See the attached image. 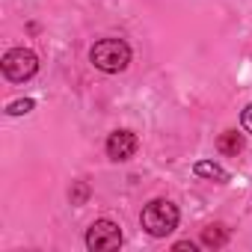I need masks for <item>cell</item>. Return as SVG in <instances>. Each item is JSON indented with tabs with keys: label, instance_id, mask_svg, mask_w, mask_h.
Returning a JSON list of instances; mask_svg holds the SVG:
<instances>
[{
	"label": "cell",
	"instance_id": "1",
	"mask_svg": "<svg viewBox=\"0 0 252 252\" xmlns=\"http://www.w3.org/2000/svg\"><path fill=\"white\" fill-rule=\"evenodd\" d=\"M89 60H92L95 68H101L107 74H119L131 65V48L122 39H101V42L92 45Z\"/></svg>",
	"mask_w": 252,
	"mask_h": 252
},
{
	"label": "cell",
	"instance_id": "2",
	"mask_svg": "<svg viewBox=\"0 0 252 252\" xmlns=\"http://www.w3.org/2000/svg\"><path fill=\"white\" fill-rule=\"evenodd\" d=\"M140 222H143V228H146L152 237H166V234H172L175 225H178V208H175L169 199H152V202L143 208Z\"/></svg>",
	"mask_w": 252,
	"mask_h": 252
},
{
	"label": "cell",
	"instance_id": "3",
	"mask_svg": "<svg viewBox=\"0 0 252 252\" xmlns=\"http://www.w3.org/2000/svg\"><path fill=\"white\" fill-rule=\"evenodd\" d=\"M39 71V57L30 51V48H12L6 57H3V74L15 83H24L30 80L33 74Z\"/></svg>",
	"mask_w": 252,
	"mask_h": 252
},
{
	"label": "cell",
	"instance_id": "4",
	"mask_svg": "<svg viewBox=\"0 0 252 252\" xmlns=\"http://www.w3.org/2000/svg\"><path fill=\"white\" fill-rule=\"evenodd\" d=\"M86 246L92 252H110L122 246V228L113 220H95L86 231Z\"/></svg>",
	"mask_w": 252,
	"mask_h": 252
},
{
	"label": "cell",
	"instance_id": "5",
	"mask_svg": "<svg viewBox=\"0 0 252 252\" xmlns=\"http://www.w3.org/2000/svg\"><path fill=\"white\" fill-rule=\"evenodd\" d=\"M137 149H140V140H137L134 131H113L110 140H107V155H110V160H116V163L131 160V158L137 155Z\"/></svg>",
	"mask_w": 252,
	"mask_h": 252
},
{
	"label": "cell",
	"instance_id": "6",
	"mask_svg": "<svg viewBox=\"0 0 252 252\" xmlns=\"http://www.w3.org/2000/svg\"><path fill=\"white\" fill-rule=\"evenodd\" d=\"M193 172H196L199 178H211V181H220V184L228 181V172H225L220 163H214V160H199V163L193 166Z\"/></svg>",
	"mask_w": 252,
	"mask_h": 252
},
{
	"label": "cell",
	"instance_id": "7",
	"mask_svg": "<svg viewBox=\"0 0 252 252\" xmlns=\"http://www.w3.org/2000/svg\"><path fill=\"white\" fill-rule=\"evenodd\" d=\"M225 243H228V231H225L222 225H208V228H202V246L220 249V246H225Z\"/></svg>",
	"mask_w": 252,
	"mask_h": 252
},
{
	"label": "cell",
	"instance_id": "8",
	"mask_svg": "<svg viewBox=\"0 0 252 252\" xmlns=\"http://www.w3.org/2000/svg\"><path fill=\"white\" fill-rule=\"evenodd\" d=\"M217 149H220L222 155H237V152L243 149V137H240L237 131H225V134H220Z\"/></svg>",
	"mask_w": 252,
	"mask_h": 252
},
{
	"label": "cell",
	"instance_id": "9",
	"mask_svg": "<svg viewBox=\"0 0 252 252\" xmlns=\"http://www.w3.org/2000/svg\"><path fill=\"white\" fill-rule=\"evenodd\" d=\"M33 107H36V101H33V98H24V101H12V104L6 107V113H9V116H24V113H30Z\"/></svg>",
	"mask_w": 252,
	"mask_h": 252
},
{
	"label": "cell",
	"instance_id": "10",
	"mask_svg": "<svg viewBox=\"0 0 252 252\" xmlns=\"http://www.w3.org/2000/svg\"><path fill=\"white\" fill-rule=\"evenodd\" d=\"M86 196H89V187H86L83 181H77V184H74V190H71V202H74V205H80V202H86Z\"/></svg>",
	"mask_w": 252,
	"mask_h": 252
},
{
	"label": "cell",
	"instance_id": "11",
	"mask_svg": "<svg viewBox=\"0 0 252 252\" xmlns=\"http://www.w3.org/2000/svg\"><path fill=\"white\" fill-rule=\"evenodd\" d=\"M240 125H243V131H246V134H252V104L243 110V116H240Z\"/></svg>",
	"mask_w": 252,
	"mask_h": 252
},
{
	"label": "cell",
	"instance_id": "12",
	"mask_svg": "<svg viewBox=\"0 0 252 252\" xmlns=\"http://www.w3.org/2000/svg\"><path fill=\"white\" fill-rule=\"evenodd\" d=\"M172 249H175V252H196V243H190V240H178Z\"/></svg>",
	"mask_w": 252,
	"mask_h": 252
}]
</instances>
